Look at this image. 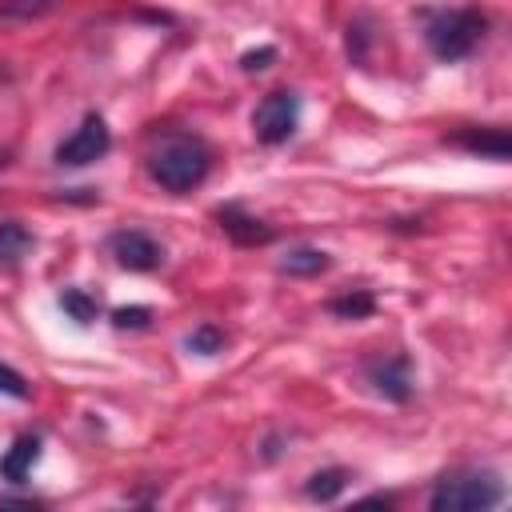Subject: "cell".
<instances>
[{
  "label": "cell",
  "instance_id": "obj_18",
  "mask_svg": "<svg viewBox=\"0 0 512 512\" xmlns=\"http://www.w3.org/2000/svg\"><path fill=\"white\" fill-rule=\"evenodd\" d=\"M0 392H4V396H12V400H28V380H24L16 368L0 364Z\"/></svg>",
  "mask_w": 512,
  "mask_h": 512
},
{
  "label": "cell",
  "instance_id": "obj_12",
  "mask_svg": "<svg viewBox=\"0 0 512 512\" xmlns=\"http://www.w3.org/2000/svg\"><path fill=\"white\" fill-rule=\"evenodd\" d=\"M328 264H332V260H328L324 248H308V244H300V248L284 252L280 272H288V276H316V272H324Z\"/></svg>",
  "mask_w": 512,
  "mask_h": 512
},
{
  "label": "cell",
  "instance_id": "obj_19",
  "mask_svg": "<svg viewBox=\"0 0 512 512\" xmlns=\"http://www.w3.org/2000/svg\"><path fill=\"white\" fill-rule=\"evenodd\" d=\"M148 320H152L148 308H116L112 312V324L116 328H148Z\"/></svg>",
  "mask_w": 512,
  "mask_h": 512
},
{
  "label": "cell",
  "instance_id": "obj_11",
  "mask_svg": "<svg viewBox=\"0 0 512 512\" xmlns=\"http://www.w3.org/2000/svg\"><path fill=\"white\" fill-rule=\"evenodd\" d=\"M36 248V236L20 220H0V264H20Z\"/></svg>",
  "mask_w": 512,
  "mask_h": 512
},
{
  "label": "cell",
  "instance_id": "obj_8",
  "mask_svg": "<svg viewBox=\"0 0 512 512\" xmlns=\"http://www.w3.org/2000/svg\"><path fill=\"white\" fill-rule=\"evenodd\" d=\"M216 224H220L224 236H232L240 248H252V244H268V240H272V224H264L260 216H252V212L240 208V204L216 208Z\"/></svg>",
  "mask_w": 512,
  "mask_h": 512
},
{
  "label": "cell",
  "instance_id": "obj_21",
  "mask_svg": "<svg viewBox=\"0 0 512 512\" xmlns=\"http://www.w3.org/2000/svg\"><path fill=\"white\" fill-rule=\"evenodd\" d=\"M364 44H368V24H348V52H352V60H364Z\"/></svg>",
  "mask_w": 512,
  "mask_h": 512
},
{
  "label": "cell",
  "instance_id": "obj_20",
  "mask_svg": "<svg viewBox=\"0 0 512 512\" xmlns=\"http://www.w3.org/2000/svg\"><path fill=\"white\" fill-rule=\"evenodd\" d=\"M272 60H276V48L264 44V48H256V52H244V56H240V68H244V72H264Z\"/></svg>",
  "mask_w": 512,
  "mask_h": 512
},
{
  "label": "cell",
  "instance_id": "obj_5",
  "mask_svg": "<svg viewBox=\"0 0 512 512\" xmlns=\"http://www.w3.org/2000/svg\"><path fill=\"white\" fill-rule=\"evenodd\" d=\"M108 148H112L108 124H104L96 112H88V116L80 120V128H76L68 140L56 144V164H64V168H84V164L100 160Z\"/></svg>",
  "mask_w": 512,
  "mask_h": 512
},
{
  "label": "cell",
  "instance_id": "obj_9",
  "mask_svg": "<svg viewBox=\"0 0 512 512\" xmlns=\"http://www.w3.org/2000/svg\"><path fill=\"white\" fill-rule=\"evenodd\" d=\"M36 460H40V436H16L12 448L0 456V476L8 484H24Z\"/></svg>",
  "mask_w": 512,
  "mask_h": 512
},
{
  "label": "cell",
  "instance_id": "obj_13",
  "mask_svg": "<svg viewBox=\"0 0 512 512\" xmlns=\"http://www.w3.org/2000/svg\"><path fill=\"white\" fill-rule=\"evenodd\" d=\"M348 484V472L344 468H324V472H312L308 476V496L312 500H336Z\"/></svg>",
  "mask_w": 512,
  "mask_h": 512
},
{
  "label": "cell",
  "instance_id": "obj_14",
  "mask_svg": "<svg viewBox=\"0 0 512 512\" xmlns=\"http://www.w3.org/2000/svg\"><path fill=\"white\" fill-rule=\"evenodd\" d=\"M224 332L216 328V324H200V328H192L188 336H184V348L188 352H196V356H216L220 348H224Z\"/></svg>",
  "mask_w": 512,
  "mask_h": 512
},
{
  "label": "cell",
  "instance_id": "obj_16",
  "mask_svg": "<svg viewBox=\"0 0 512 512\" xmlns=\"http://www.w3.org/2000/svg\"><path fill=\"white\" fill-rule=\"evenodd\" d=\"M48 8H52V0H0V24L32 20V16H44Z\"/></svg>",
  "mask_w": 512,
  "mask_h": 512
},
{
  "label": "cell",
  "instance_id": "obj_7",
  "mask_svg": "<svg viewBox=\"0 0 512 512\" xmlns=\"http://www.w3.org/2000/svg\"><path fill=\"white\" fill-rule=\"evenodd\" d=\"M368 380H372V388L384 396V400H392V404H404L408 396H412V364H408V356H380V360H372L368 364Z\"/></svg>",
  "mask_w": 512,
  "mask_h": 512
},
{
  "label": "cell",
  "instance_id": "obj_10",
  "mask_svg": "<svg viewBox=\"0 0 512 512\" xmlns=\"http://www.w3.org/2000/svg\"><path fill=\"white\" fill-rule=\"evenodd\" d=\"M452 140L476 156H488V160H508V152H512V140L504 128H464Z\"/></svg>",
  "mask_w": 512,
  "mask_h": 512
},
{
  "label": "cell",
  "instance_id": "obj_4",
  "mask_svg": "<svg viewBox=\"0 0 512 512\" xmlns=\"http://www.w3.org/2000/svg\"><path fill=\"white\" fill-rule=\"evenodd\" d=\"M300 124V96L280 88V92H268L256 112H252V132L260 144H284Z\"/></svg>",
  "mask_w": 512,
  "mask_h": 512
},
{
  "label": "cell",
  "instance_id": "obj_1",
  "mask_svg": "<svg viewBox=\"0 0 512 512\" xmlns=\"http://www.w3.org/2000/svg\"><path fill=\"white\" fill-rule=\"evenodd\" d=\"M212 168V152L204 148V140L184 136V132H168L152 152H148V176L164 188V192H192L196 184H204Z\"/></svg>",
  "mask_w": 512,
  "mask_h": 512
},
{
  "label": "cell",
  "instance_id": "obj_3",
  "mask_svg": "<svg viewBox=\"0 0 512 512\" xmlns=\"http://www.w3.org/2000/svg\"><path fill=\"white\" fill-rule=\"evenodd\" d=\"M484 32H488V16L480 8H448L424 24V40H428L432 56L444 64L464 60L484 40Z\"/></svg>",
  "mask_w": 512,
  "mask_h": 512
},
{
  "label": "cell",
  "instance_id": "obj_15",
  "mask_svg": "<svg viewBox=\"0 0 512 512\" xmlns=\"http://www.w3.org/2000/svg\"><path fill=\"white\" fill-rule=\"evenodd\" d=\"M60 308H64L76 324H92V320H96V312H100V308H96V300H92V296H84L80 288H64Z\"/></svg>",
  "mask_w": 512,
  "mask_h": 512
},
{
  "label": "cell",
  "instance_id": "obj_6",
  "mask_svg": "<svg viewBox=\"0 0 512 512\" xmlns=\"http://www.w3.org/2000/svg\"><path fill=\"white\" fill-rule=\"evenodd\" d=\"M108 252H112L116 264L128 268V272H152V268L164 264V248H160L148 232H140V228H120V232H112V236H108Z\"/></svg>",
  "mask_w": 512,
  "mask_h": 512
},
{
  "label": "cell",
  "instance_id": "obj_17",
  "mask_svg": "<svg viewBox=\"0 0 512 512\" xmlns=\"http://www.w3.org/2000/svg\"><path fill=\"white\" fill-rule=\"evenodd\" d=\"M328 308H332L336 316H344V320H360V316H368V312L376 308V300H372L368 292H348V296H336Z\"/></svg>",
  "mask_w": 512,
  "mask_h": 512
},
{
  "label": "cell",
  "instance_id": "obj_2",
  "mask_svg": "<svg viewBox=\"0 0 512 512\" xmlns=\"http://www.w3.org/2000/svg\"><path fill=\"white\" fill-rule=\"evenodd\" d=\"M500 500H504V480L496 472L464 468V472L440 476L428 504L432 512H484V508H496Z\"/></svg>",
  "mask_w": 512,
  "mask_h": 512
}]
</instances>
